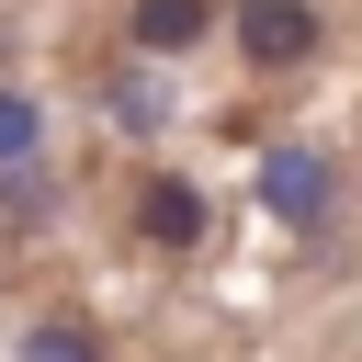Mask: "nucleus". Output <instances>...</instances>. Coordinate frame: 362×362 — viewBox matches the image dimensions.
<instances>
[{
    "label": "nucleus",
    "mask_w": 362,
    "mask_h": 362,
    "mask_svg": "<svg viewBox=\"0 0 362 362\" xmlns=\"http://www.w3.org/2000/svg\"><path fill=\"white\" fill-rule=\"evenodd\" d=\"M249 192H260V215L317 226V215H328V158H317L305 136H272V147H260V170H249Z\"/></svg>",
    "instance_id": "f257e3e1"
},
{
    "label": "nucleus",
    "mask_w": 362,
    "mask_h": 362,
    "mask_svg": "<svg viewBox=\"0 0 362 362\" xmlns=\"http://www.w3.org/2000/svg\"><path fill=\"white\" fill-rule=\"evenodd\" d=\"M238 45H249L260 68H294V57L317 45V11H305V0H238Z\"/></svg>",
    "instance_id": "f03ea898"
},
{
    "label": "nucleus",
    "mask_w": 362,
    "mask_h": 362,
    "mask_svg": "<svg viewBox=\"0 0 362 362\" xmlns=\"http://www.w3.org/2000/svg\"><path fill=\"white\" fill-rule=\"evenodd\" d=\"M204 0H136V57H192L204 45Z\"/></svg>",
    "instance_id": "7ed1b4c3"
},
{
    "label": "nucleus",
    "mask_w": 362,
    "mask_h": 362,
    "mask_svg": "<svg viewBox=\"0 0 362 362\" xmlns=\"http://www.w3.org/2000/svg\"><path fill=\"white\" fill-rule=\"evenodd\" d=\"M147 238H158V249H192V238H204V192H192V181H147Z\"/></svg>",
    "instance_id": "20e7f679"
},
{
    "label": "nucleus",
    "mask_w": 362,
    "mask_h": 362,
    "mask_svg": "<svg viewBox=\"0 0 362 362\" xmlns=\"http://www.w3.org/2000/svg\"><path fill=\"white\" fill-rule=\"evenodd\" d=\"M113 124H124V136H158V124H170V102H158V79H147V68H124V79H113Z\"/></svg>",
    "instance_id": "39448f33"
},
{
    "label": "nucleus",
    "mask_w": 362,
    "mask_h": 362,
    "mask_svg": "<svg viewBox=\"0 0 362 362\" xmlns=\"http://www.w3.org/2000/svg\"><path fill=\"white\" fill-rule=\"evenodd\" d=\"M23 158H34V102L0 90V170H23Z\"/></svg>",
    "instance_id": "423d86ee"
},
{
    "label": "nucleus",
    "mask_w": 362,
    "mask_h": 362,
    "mask_svg": "<svg viewBox=\"0 0 362 362\" xmlns=\"http://www.w3.org/2000/svg\"><path fill=\"white\" fill-rule=\"evenodd\" d=\"M23 362H102V351H90L79 328H34V339H23Z\"/></svg>",
    "instance_id": "0eeeda50"
}]
</instances>
